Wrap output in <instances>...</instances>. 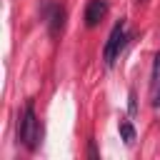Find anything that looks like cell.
<instances>
[{"label":"cell","instance_id":"obj_2","mask_svg":"<svg viewBox=\"0 0 160 160\" xmlns=\"http://www.w3.org/2000/svg\"><path fill=\"white\" fill-rule=\"evenodd\" d=\"M128 28H125V20H118L115 25H112V30H110V35H108V42H105V48H102V60H105V68H112L115 65V60L120 58V52L125 50V45H128Z\"/></svg>","mask_w":160,"mask_h":160},{"label":"cell","instance_id":"obj_8","mask_svg":"<svg viewBox=\"0 0 160 160\" xmlns=\"http://www.w3.org/2000/svg\"><path fill=\"white\" fill-rule=\"evenodd\" d=\"M88 155H90L92 160H98V158H100V152H98V148H95V142H92V140H90V145H88Z\"/></svg>","mask_w":160,"mask_h":160},{"label":"cell","instance_id":"obj_9","mask_svg":"<svg viewBox=\"0 0 160 160\" xmlns=\"http://www.w3.org/2000/svg\"><path fill=\"white\" fill-rule=\"evenodd\" d=\"M138 2H140V5H142V2H148V0H138Z\"/></svg>","mask_w":160,"mask_h":160},{"label":"cell","instance_id":"obj_1","mask_svg":"<svg viewBox=\"0 0 160 160\" xmlns=\"http://www.w3.org/2000/svg\"><path fill=\"white\" fill-rule=\"evenodd\" d=\"M18 138H20V142H22L30 152H35L38 145H40V140H42V125H40V120H38V115H35L32 102H28L25 110H22V115H20Z\"/></svg>","mask_w":160,"mask_h":160},{"label":"cell","instance_id":"obj_4","mask_svg":"<svg viewBox=\"0 0 160 160\" xmlns=\"http://www.w3.org/2000/svg\"><path fill=\"white\" fill-rule=\"evenodd\" d=\"M45 18H48V32L52 38H58L62 32V28H65V8L62 5H50Z\"/></svg>","mask_w":160,"mask_h":160},{"label":"cell","instance_id":"obj_7","mask_svg":"<svg viewBox=\"0 0 160 160\" xmlns=\"http://www.w3.org/2000/svg\"><path fill=\"white\" fill-rule=\"evenodd\" d=\"M130 102H128V110H130V115H135L138 112V100H135V90H130Z\"/></svg>","mask_w":160,"mask_h":160},{"label":"cell","instance_id":"obj_3","mask_svg":"<svg viewBox=\"0 0 160 160\" xmlns=\"http://www.w3.org/2000/svg\"><path fill=\"white\" fill-rule=\"evenodd\" d=\"M108 15V2L105 0H90L85 5V25L88 28H98L100 20H105Z\"/></svg>","mask_w":160,"mask_h":160},{"label":"cell","instance_id":"obj_6","mask_svg":"<svg viewBox=\"0 0 160 160\" xmlns=\"http://www.w3.org/2000/svg\"><path fill=\"white\" fill-rule=\"evenodd\" d=\"M118 130H120V138H122V142L130 148V145H135V128H132V122L130 120H120L118 122Z\"/></svg>","mask_w":160,"mask_h":160},{"label":"cell","instance_id":"obj_5","mask_svg":"<svg viewBox=\"0 0 160 160\" xmlns=\"http://www.w3.org/2000/svg\"><path fill=\"white\" fill-rule=\"evenodd\" d=\"M150 105H152L155 110L160 108V52L155 55L152 75H150Z\"/></svg>","mask_w":160,"mask_h":160}]
</instances>
